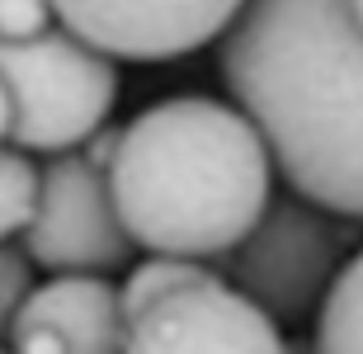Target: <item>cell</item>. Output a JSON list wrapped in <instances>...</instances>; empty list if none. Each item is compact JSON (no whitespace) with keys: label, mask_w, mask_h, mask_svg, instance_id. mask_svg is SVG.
Returning <instances> with one entry per match:
<instances>
[{"label":"cell","mask_w":363,"mask_h":354,"mask_svg":"<svg viewBox=\"0 0 363 354\" xmlns=\"http://www.w3.org/2000/svg\"><path fill=\"white\" fill-rule=\"evenodd\" d=\"M217 71L283 184L363 222V33L345 0H245Z\"/></svg>","instance_id":"1"},{"label":"cell","mask_w":363,"mask_h":354,"mask_svg":"<svg viewBox=\"0 0 363 354\" xmlns=\"http://www.w3.org/2000/svg\"><path fill=\"white\" fill-rule=\"evenodd\" d=\"M108 199L151 255L222 260L274 199V161L255 123L213 95H175L118 128Z\"/></svg>","instance_id":"2"},{"label":"cell","mask_w":363,"mask_h":354,"mask_svg":"<svg viewBox=\"0 0 363 354\" xmlns=\"http://www.w3.org/2000/svg\"><path fill=\"white\" fill-rule=\"evenodd\" d=\"M0 85L14 109L10 142L48 156L85 147L118 104V67L67 28L28 43L0 38Z\"/></svg>","instance_id":"3"},{"label":"cell","mask_w":363,"mask_h":354,"mask_svg":"<svg viewBox=\"0 0 363 354\" xmlns=\"http://www.w3.org/2000/svg\"><path fill=\"white\" fill-rule=\"evenodd\" d=\"M354 241H359V222L335 218L288 189L274 194L255 227L217 260L222 265L217 279L274 321H302L321 307Z\"/></svg>","instance_id":"4"},{"label":"cell","mask_w":363,"mask_h":354,"mask_svg":"<svg viewBox=\"0 0 363 354\" xmlns=\"http://www.w3.org/2000/svg\"><path fill=\"white\" fill-rule=\"evenodd\" d=\"M19 236L24 260L48 274H113L137 250L108 199V175L81 151H62L38 170V204Z\"/></svg>","instance_id":"5"},{"label":"cell","mask_w":363,"mask_h":354,"mask_svg":"<svg viewBox=\"0 0 363 354\" xmlns=\"http://www.w3.org/2000/svg\"><path fill=\"white\" fill-rule=\"evenodd\" d=\"M67 33L108 62H175L217 43L245 0H48Z\"/></svg>","instance_id":"6"},{"label":"cell","mask_w":363,"mask_h":354,"mask_svg":"<svg viewBox=\"0 0 363 354\" xmlns=\"http://www.w3.org/2000/svg\"><path fill=\"white\" fill-rule=\"evenodd\" d=\"M123 354H288V341L274 316L213 274L133 316Z\"/></svg>","instance_id":"7"},{"label":"cell","mask_w":363,"mask_h":354,"mask_svg":"<svg viewBox=\"0 0 363 354\" xmlns=\"http://www.w3.org/2000/svg\"><path fill=\"white\" fill-rule=\"evenodd\" d=\"M48 326L62 354H123L128 316L118 307V288L104 274H57L28 288L14 307L10 326Z\"/></svg>","instance_id":"8"},{"label":"cell","mask_w":363,"mask_h":354,"mask_svg":"<svg viewBox=\"0 0 363 354\" xmlns=\"http://www.w3.org/2000/svg\"><path fill=\"white\" fill-rule=\"evenodd\" d=\"M311 354H363V245L340 265L316 307Z\"/></svg>","instance_id":"9"},{"label":"cell","mask_w":363,"mask_h":354,"mask_svg":"<svg viewBox=\"0 0 363 354\" xmlns=\"http://www.w3.org/2000/svg\"><path fill=\"white\" fill-rule=\"evenodd\" d=\"M213 274L217 270H208L203 260L151 255V260H142V265L128 270V279H123V288H118V307H123V316L133 321V316H142L147 307H156L161 298H170V293H179V288L203 284V279H213Z\"/></svg>","instance_id":"10"},{"label":"cell","mask_w":363,"mask_h":354,"mask_svg":"<svg viewBox=\"0 0 363 354\" xmlns=\"http://www.w3.org/2000/svg\"><path fill=\"white\" fill-rule=\"evenodd\" d=\"M33 204H38V165L24 151L0 147V245L5 236H19L28 227Z\"/></svg>","instance_id":"11"},{"label":"cell","mask_w":363,"mask_h":354,"mask_svg":"<svg viewBox=\"0 0 363 354\" xmlns=\"http://www.w3.org/2000/svg\"><path fill=\"white\" fill-rule=\"evenodd\" d=\"M52 28V5L48 0H0V38L28 43Z\"/></svg>","instance_id":"12"},{"label":"cell","mask_w":363,"mask_h":354,"mask_svg":"<svg viewBox=\"0 0 363 354\" xmlns=\"http://www.w3.org/2000/svg\"><path fill=\"white\" fill-rule=\"evenodd\" d=\"M10 123H14V109H10V90L0 85V142L10 137Z\"/></svg>","instance_id":"13"},{"label":"cell","mask_w":363,"mask_h":354,"mask_svg":"<svg viewBox=\"0 0 363 354\" xmlns=\"http://www.w3.org/2000/svg\"><path fill=\"white\" fill-rule=\"evenodd\" d=\"M345 5H350V19L359 24V33H363V0H345Z\"/></svg>","instance_id":"14"},{"label":"cell","mask_w":363,"mask_h":354,"mask_svg":"<svg viewBox=\"0 0 363 354\" xmlns=\"http://www.w3.org/2000/svg\"><path fill=\"white\" fill-rule=\"evenodd\" d=\"M288 354H311V341H288Z\"/></svg>","instance_id":"15"},{"label":"cell","mask_w":363,"mask_h":354,"mask_svg":"<svg viewBox=\"0 0 363 354\" xmlns=\"http://www.w3.org/2000/svg\"><path fill=\"white\" fill-rule=\"evenodd\" d=\"M0 260H5V245H0Z\"/></svg>","instance_id":"16"},{"label":"cell","mask_w":363,"mask_h":354,"mask_svg":"<svg viewBox=\"0 0 363 354\" xmlns=\"http://www.w3.org/2000/svg\"><path fill=\"white\" fill-rule=\"evenodd\" d=\"M0 354H5V350H0Z\"/></svg>","instance_id":"17"}]
</instances>
